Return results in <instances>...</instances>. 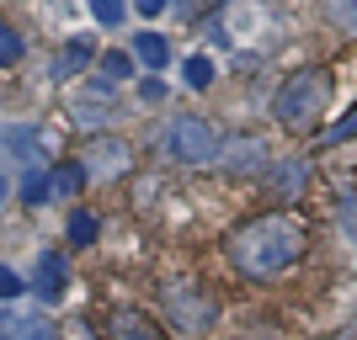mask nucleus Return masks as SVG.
<instances>
[{
	"instance_id": "1",
	"label": "nucleus",
	"mask_w": 357,
	"mask_h": 340,
	"mask_svg": "<svg viewBox=\"0 0 357 340\" xmlns=\"http://www.w3.org/2000/svg\"><path fill=\"white\" fill-rule=\"evenodd\" d=\"M224 255H229V266H235L240 277L267 282V277H278V271H288L298 261V229L288 218H278V213L251 218V223H240L235 234H229Z\"/></svg>"
},
{
	"instance_id": "2",
	"label": "nucleus",
	"mask_w": 357,
	"mask_h": 340,
	"mask_svg": "<svg viewBox=\"0 0 357 340\" xmlns=\"http://www.w3.org/2000/svg\"><path fill=\"white\" fill-rule=\"evenodd\" d=\"M326 74H314V70H304V74H294L288 86H278V96H272V118L283 122V128H304V122L326 106Z\"/></svg>"
},
{
	"instance_id": "3",
	"label": "nucleus",
	"mask_w": 357,
	"mask_h": 340,
	"mask_svg": "<svg viewBox=\"0 0 357 340\" xmlns=\"http://www.w3.org/2000/svg\"><path fill=\"white\" fill-rule=\"evenodd\" d=\"M165 144H171V154H176L181 165H213L224 138H219V128H213L208 118H176L165 128Z\"/></svg>"
},
{
	"instance_id": "4",
	"label": "nucleus",
	"mask_w": 357,
	"mask_h": 340,
	"mask_svg": "<svg viewBox=\"0 0 357 340\" xmlns=\"http://www.w3.org/2000/svg\"><path fill=\"white\" fill-rule=\"evenodd\" d=\"M165 303H171V314H176L181 330H208V325H213V303L197 293V287H171V298H165Z\"/></svg>"
},
{
	"instance_id": "5",
	"label": "nucleus",
	"mask_w": 357,
	"mask_h": 340,
	"mask_svg": "<svg viewBox=\"0 0 357 340\" xmlns=\"http://www.w3.org/2000/svg\"><path fill=\"white\" fill-rule=\"evenodd\" d=\"M128 160H134V154H128V144H123V138H96V144H91V154H86V170H91V176H123V170H128Z\"/></svg>"
},
{
	"instance_id": "6",
	"label": "nucleus",
	"mask_w": 357,
	"mask_h": 340,
	"mask_svg": "<svg viewBox=\"0 0 357 340\" xmlns=\"http://www.w3.org/2000/svg\"><path fill=\"white\" fill-rule=\"evenodd\" d=\"M64 277H70V266H64V255H38V271H32V287H38V298L43 303H54V298L64 293Z\"/></svg>"
},
{
	"instance_id": "7",
	"label": "nucleus",
	"mask_w": 357,
	"mask_h": 340,
	"mask_svg": "<svg viewBox=\"0 0 357 340\" xmlns=\"http://www.w3.org/2000/svg\"><path fill=\"white\" fill-rule=\"evenodd\" d=\"M107 335H112V340H160V330L149 325V314H139V309H118L112 319H107Z\"/></svg>"
},
{
	"instance_id": "8",
	"label": "nucleus",
	"mask_w": 357,
	"mask_h": 340,
	"mask_svg": "<svg viewBox=\"0 0 357 340\" xmlns=\"http://www.w3.org/2000/svg\"><path fill=\"white\" fill-rule=\"evenodd\" d=\"M134 59L144 64L149 74H160L165 64H171V43H165L160 32H139V38H134Z\"/></svg>"
},
{
	"instance_id": "9",
	"label": "nucleus",
	"mask_w": 357,
	"mask_h": 340,
	"mask_svg": "<svg viewBox=\"0 0 357 340\" xmlns=\"http://www.w3.org/2000/svg\"><path fill=\"white\" fill-rule=\"evenodd\" d=\"M219 160L229 170H256V165L267 160V149L256 144V138H235V144H219Z\"/></svg>"
},
{
	"instance_id": "10",
	"label": "nucleus",
	"mask_w": 357,
	"mask_h": 340,
	"mask_svg": "<svg viewBox=\"0 0 357 340\" xmlns=\"http://www.w3.org/2000/svg\"><path fill=\"white\" fill-rule=\"evenodd\" d=\"M91 54H96V43H91V38H70V48H64L59 59H54V74H59V80L80 74V70L91 64Z\"/></svg>"
},
{
	"instance_id": "11",
	"label": "nucleus",
	"mask_w": 357,
	"mask_h": 340,
	"mask_svg": "<svg viewBox=\"0 0 357 340\" xmlns=\"http://www.w3.org/2000/svg\"><path fill=\"white\" fill-rule=\"evenodd\" d=\"M0 160H38V133L32 128H11V133H0Z\"/></svg>"
},
{
	"instance_id": "12",
	"label": "nucleus",
	"mask_w": 357,
	"mask_h": 340,
	"mask_svg": "<svg viewBox=\"0 0 357 340\" xmlns=\"http://www.w3.org/2000/svg\"><path fill=\"white\" fill-rule=\"evenodd\" d=\"M304 176H310V165H304V160H283L278 170H272L278 197H283V202H288V197H298V192H304Z\"/></svg>"
},
{
	"instance_id": "13",
	"label": "nucleus",
	"mask_w": 357,
	"mask_h": 340,
	"mask_svg": "<svg viewBox=\"0 0 357 340\" xmlns=\"http://www.w3.org/2000/svg\"><path fill=\"white\" fill-rule=\"evenodd\" d=\"M48 192H54V176L38 170V165H27L22 170V202H48Z\"/></svg>"
},
{
	"instance_id": "14",
	"label": "nucleus",
	"mask_w": 357,
	"mask_h": 340,
	"mask_svg": "<svg viewBox=\"0 0 357 340\" xmlns=\"http://www.w3.org/2000/svg\"><path fill=\"white\" fill-rule=\"evenodd\" d=\"M181 80H187L192 90H208V86H213V59H203V54L181 59Z\"/></svg>"
},
{
	"instance_id": "15",
	"label": "nucleus",
	"mask_w": 357,
	"mask_h": 340,
	"mask_svg": "<svg viewBox=\"0 0 357 340\" xmlns=\"http://www.w3.org/2000/svg\"><path fill=\"white\" fill-rule=\"evenodd\" d=\"M326 16L342 32H352V38H357V0H326Z\"/></svg>"
},
{
	"instance_id": "16",
	"label": "nucleus",
	"mask_w": 357,
	"mask_h": 340,
	"mask_svg": "<svg viewBox=\"0 0 357 340\" xmlns=\"http://www.w3.org/2000/svg\"><path fill=\"white\" fill-rule=\"evenodd\" d=\"M347 138H357V106L336 122V128H326V133H320V149H336V144H347Z\"/></svg>"
},
{
	"instance_id": "17",
	"label": "nucleus",
	"mask_w": 357,
	"mask_h": 340,
	"mask_svg": "<svg viewBox=\"0 0 357 340\" xmlns=\"http://www.w3.org/2000/svg\"><path fill=\"white\" fill-rule=\"evenodd\" d=\"M80 181H86V165H59V170H54V192L75 197V192H80Z\"/></svg>"
},
{
	"instance_id": "18",
	"label": "nucleus",
	"mask_w": 357,
	"mask_h": 340,
	"mask_svg": "<svg viewBox=\"0 0 357 340\" xmlns=\"http://www.w3.org/2000/svg\"><path fill=\"white\" fill-rule=\"evenodd\" d=\"M91 239H96V218H91V213H70V245L86 250Z\"/></svg>"
},
{
	"instance_id": "19",
	"label": "nucleus",
	"mask_w": 357,
	"mask_h": 340,
	"mask_svg": "<svg viewBox=\"0 0 357 340\" xmlns=\"http://www.w3.org/2000/svg\"><path fill=\"white\" fill-rule=\"evenodd\" d=\"M128 74H134V59L112 48V54H107V59H102V80H112V86H118V80H128Z\"/></svg>"
},
{
	"instance_id": "20",
	"label": "nucleus",
	"mask_w": 357,
	"mask_h": 340,
	"mask_svg": "<svg viewBox=\"0 0 357 340\" xmlns=\"http://www.w3.org/2000/svg\"><path fill=\"white\" fill-rule=\"evenodd\" d=\"M123 11H128L123 0H91V16H96L102 27H118V22H123Z\"/></svg>"
},
{
	"instance_id": "21",
	"label": "nucleus",
	"mask_w": 357,
	"mask_h": 340,
	"mask_svg": "<svg viewBox=\"0 0 357 340\" xmlns=\"http://www.w3.org/2000/svg\"><path fill=\"white\" fill-rule=\"evenodd\" d=\"M16 59H22V38H16V32L0 22V70H11Z\"/></svg>"
},
{
	"instance_id": "22",
	"label": "nucleus",
	"mask_w": 357,
	"mask_h": 340,
	"mask_svg": "<svg viewBox=\"0 0 357 340\" xmlns=\"http://www.w3.org/2000/svg\"><path fill=\"white\" fill-rule=\"evenodd\" d=\"M139 102H144V106L165 102V80H160V74H144V80H139Z\"/></svg>"
},
{
	"instance_id": "23",
	"label": "nucleus",
	"mask_w": 357,
	"mask_h": 340,
	"mask_svg": "<svg viewBox=\"0 0 357 340\" xmlns=\"http://www.w3.org/2000/svg\"><path fill=\"white\" fill-rule=\"evenodd\" d=\"M16 340H54V325H48V319H22Z\"/></svg>"
},
{
	"instance_id": "24",
	"label": "nucleus",
	"mask_w": 357,
	"mask_h": 340,
	"mask_svg": "<svg viewBox=\"0 0 357 340\" xmlns=\"http://www.w3.org/2000/svg\"><path fill=\"white\" fill-rule=\"evenodd\" d=\"M0 298H22V277L0 266Z\"/></svg>"
},
{
	"instance_id": "25",
	"label": "nucleus",
	"mask_w": 357,
	"mask_h": 340,
	"mask_svg": "<svg viewBox=\"0 0 357 340\" xmlns=\"http://www.w3.org/2000/svg\"><path fill=\"white\" fill-rule=\"evenodd\" d=\"M342 223H347V234H352V245H357V202L352 197H342Z\"/></svg>"
},
{
	"instance_id": "26",
	"label": "nucleus",
	"mask_w": 357,
	"mask_h": 340,
	"mask_svg": "<svg viewBox=\"0 0 357 340\" xmlns=\"http://www.w3.org/2000/svg\"><path fill=\"white\" fill-rule=\"evenodd\" d=\"M16 330H22V319H16V314H6V309H0V340H16Z\"/></svg>"
},
{
	"instance_id": "27",
	"label": "nucleus",
	"mask_w": 357,
	"mask_h": 340,
	"mask_svg": "<svg viewBox=\"0 0 357 340\" xmlns=\"http://www.w3.org/2000/svg\"><path fill=\"white\" fill-rule=\"evenodd\" d=\"M165 6H171V0H134V11H139V16H160Z\"/></svg>"
},
{
	"instance_id": "28",
	"label": "nucleus",
	"mask_w": 357,
	"mask_h": 340,
	"mask_svg": "<svg viewBox=\"0 0 357 340\" xmlns=\"http://www.w3.org/2000/svg\"><path fill=\"white\" fill-rule=\"evenodd\" d=\"M0 202H6V181H0Z\"/></svg>"
}]
</instances>
